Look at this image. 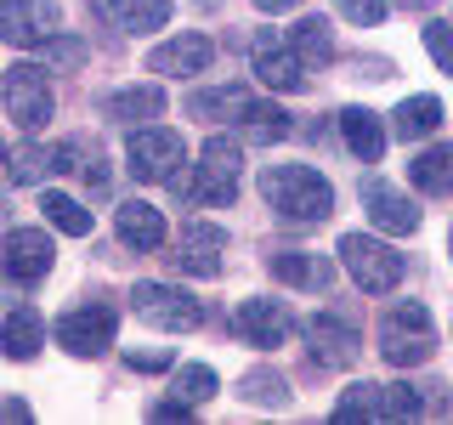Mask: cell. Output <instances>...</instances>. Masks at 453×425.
<instances>
[{
  "label": "cell",
  "instance_id": "cell-1",
  "mask_svg": "<svg viewBox=\"0 0 453 425\" xmlns=\"http://www.w3.org/2000/svg\"><path fill=\"white\" fill-rule=\"evenodd\" d=\"M261 198L283 221H329V210H334V188L311 165H266Z\"/></svg>",
  "mask_w": 453,
  "mask_h": 425
},
{
  "label": "cell",
  "instance_id": "cell-2",
  "mask_svg": "<svg viewBox=\"0 0 453 425\" xmlns=\"http://www.w3.org/2000/svg\"><path fill=\"white\" fill-rule=\"evenodd\" d=\"M238 170H244V148L226 136H210L204 153H198L193 176H170V188L193 205H233L238 198Z\"/></svg>",
  "mask_w": 453,
  "mask_h": 425
},
{
  "label": "cell",
  "instance_id": "cell-3",
  "mask_svg": "<svg viewBox=\"0 0 453 425\" xmlns=\"http://www.w3.org/2000/svg\"><path fill=\"white\" fill-rule=\"evenodd\" d=\"M436 346V329H431V312L419 301H396L386 306V318H380V358L391 368H414L431 358Z\"/></svg>",
  "mask_w": 453,
  "mask_h": 425
},
{
  "label": "cell",
  "instance_id": "cell-4",
  "mask_svg": "<svg viewBox=\"0 0 453 425\" xmlns=\"http://www.w3.org/2000/svg\"><path fill=\"white\" fill-rule=\"evenodd\" d=\"M340 261H346V273L357 278V290H368V295H391L396 283H403V273H408V261L391 244L363 238V233H346V238H340Z\"/></svg>",
  "mask_w": 453,
  "mask_h": 425
},
{
  "label": "cell",
  "instance_id": "cell-5",
  "mask_svg": "<svg viewBox=\"0 0 453 425\" xmlns=\"http://www.w3.org/2000/svg\"><path fill=\"white\" fill-rule=\"evenodd\" d=\"M131 312L142 323H153V329H165V335H188V329L204 323V306H198L188 290H170V283H136Z\"/></svg>",
  "mask_w": 453,
  "mask_h": 425
},
{
  "label": "cell",
  "instance_id": "cell-6",
  "mask_svg": "<svg viewBox=\"0 0 453 425\" xmlns=\"http://www.w3.org/2000/svg\"><path fill=\"white\" fill-rule=\"evenodd\" d=\"M125 159H131L136 182H170L176 165L188 159V148H181V136L165 131V125H142V131H131V142H125Z\"/></svg>",
  "mask_w": 453,
  "mask_h": 425
},
{
  "label": "cell",
  "instance_id": "cell-7",
  "mask_svg": "<svg viewBox=\"0 0 453 425\" xmlns=\"http://www.w3.org/2000/svg\"><path fill=\"white\" fill-rule=\"evenodd\" d=\"M6 120L18 131H40L51 120V85H46V68L35 63H12L6 68Z\"/></svg>",
  "mask_w": 453,
  "mask_h": 425
},
{
  "label": "cell",
  "instance_id": "cell-8",
  "mask_svg": "<svg viewBox=\"0 0 453 425\" xmlns=\"http://www.w3.org/2000/svg\"><path fill=\"white\" fill-rule=\"evenodd\" d=\"M57 346L74 352V358H96L113 346V312L108 306H74L57 318Z\"/></svg>",
  "mask_w": 453,
  "mask_h": 425
},
{
  "label": "cell",
  "instance_id": "cell-9",
  "mask_svg": "<svg viewBox=\"0 0 453 425\" xmlns=\"http://www.w3.org/2000/svg\"><path fill=\"white\" fill-rule=\"evenodd\" d=\"M221 255H226V233L210 221H188L176 238V255H170V267H181V273L193 278H221Z\"/></svg>",
  "mask_w": 453,
  "mask_h": 425
},
{
  "label": "cell",
  "instance_id": "cell-10",
  "mask_svg": "<svg viewBox=\"0 0 453 425\" xmlns=\"http://www.w3.org/2000/svg\"><path fill=\"white\" fill-rule=\"evenodd\" d=\"M306 340H311V358L323 368H351L363 358V335L351 329L346 318H334V312H318V318L306 323Z\"/></svg>",
  "mask_w": 453,
  "mask_h": 425
},
{
  "label": "cell",
  "instance_id": "cell-11",
  "mask_svg": "<svg viewBox=\"0 0 453 425\" xmlns=\"http://www.w3.org/2000/svg\"><path fill=\"white\" fill-rule=\"evenodd\" d=\"M306 57L289 51L283 40H273V28H266L261 40H255V80L266 85V91H301L306 85Z\"/></svg>",
  "mask_w": 453,
  "mask_h": 425
},
{
  "label": "cell",
  "instance_id": "cell-12",
  "mask_svg": "<svg viewBox=\"0 0 453 425\" xmlns=\"http://www.w3.org/2000/svg\"><path fill=\"white\" fill-rule=\"evenodd\" d=\"M0 35L12 46H46L57 35V6L51 0H6L0 6Z\"/></svg>",
  "mask_w": 453,
  "mask_h": 425
},
{
  "label": "cell",
  "instance_id": "cell-13",
  "mask_svg": "<svg viewBox=\"0 0 453 425\" xmlns=\"http://www.w3.org/2000/svg\"><path fill=\"white\" fill-rule=\"evenodd\" d=\"M51 238L40 227H12L6 233V278L12 283H40L51 273Z\"/></svg>",
  "mask_w": 453,
  "mask_h": 425
},
{
  "label": "cell",
  "instance_id": "cell-14",
  "mask_svg": "<svg viewBox=\"0 0 453 425\" xmlns=\"http://www.w3.org/2000/svg\"><path fill=\"white\" fill-rule=\"evenodd\" d=\"M363 210H368V221H374L380 233H414V227H419L414 198L396 193L391 182H380V176H368V182H363Z\"/></svg>",
  "mask_w": 453,
  "mask_h": 425
},
{
  "label": "cell",
  "instance_id": "cell-15",
  "mask_svg": "<svg viewBox=\"0 0 453 425\" xmlns=\"http://www.w3.org/2000/svg\"><path fill=\"white\" fill-rule=\"evenodd\" d=\"M289 329L295 323L278 301H238V312H233V335H244L250 346H283Z\"/></svg>",
  "mask_w": 453,
  "mask_h": 425
},
{
  "label": "cell",
  "instance_id": "cell-16",
  "mask_svg": "<svg viewBox=\"0 0 453 425\" xmlns=\"http://www.w3.org/2000/svg\"><path fill=\"white\" fill-rule=\"evenodd\" d=\"M266 273L278 283H289V290H329L334 283V267L311 250H273L266 255Z\"/></svg>",
  "mask_w": 453,
  "mask_h": 425
},
{
  "label": "cell",
  "instance_id": "cell-17",
  "mask_svg": "<svg viewBox=\"0 0 453 425\" xmlns=\"http://www.w3.org/2000/svg\"><path fill=\"white\" fill-rule=\"evenodd\" d=\"M210 63H216V46H210L204 35L165 40V46L148 57V68H153V74H170V80H181V74H204Z\"/></svg>",
  "mask_w": 453,
  "mask_h": 425
},
{
  "label": "cell",
  "instance_id": "cell-18",
  "mask_svg": "<svg viewBox=\"0 0 453 425\" xmlns=\"http://www.w3.org/2000/svg\"><path fill=\"white\" fill-rule=\"evenodd\" d=\"M340 136H346V148L363 165H380V153H386V125L368 108H340Z\"/></svg>",
  "mask_w": 453,
  "mask_h": 425
},
{
  "label": "cell",
  "instance_id": "cell-19",
  "mask_svg": "<svg viewBox=\"0 0 453 425\" xmlns=\"http://www.w3.org/2000/svg\"><path fill=\"white\" fill-rule=\"evenodd\" d=\"M113 227H119V238L131 250H159L165 244V216L153 205H142V198H131V205H119V216H113Z\"/></svg>",
  "mask_w": 453,
  "mask_h": 425
},
{
  "label": "cell",
  "instance_id": "cell-20",
  "mask_svg": "<svg viewBox=\"0 0 453 425\" xmlns=\"http://www.w3.org/2000/svg\"><path fill=\"white\" fill-rule=\"evenodd\" d=\"M408 182H414L419 193H453V142L442 148H425L414 165H408Z\"/></svg>",
  "mask_w": 453,
  "mask_h": 425
},
{
  "label": "cell",
  "instance_id": "cell-21",
  "mask_svg": "<svg viewBox=\"0 0 453 425\" xmlns=\"http://www.w3.org/2000/svg\"><path fill=\"white\" fill-rule=\"evenodd\" d=\"M0 346H6V358L28 363L40 346H46V329H40V318H35L28 306H12V312H6V340H0Z\"/></svg>",
  "mask_w": 453,
  "mask_h": 425
},
{
  "label": "cell",
  "instance_id": "cell-22",
  "mask_svg": "<svg viewBox=\"0 0 453 425\" xmlns=\"http://www.w3.org/2000/svg\"><path fill=\"white\" fill-rule=\"evenodd\" d=\"M159 113H165L159 85H125L108 97V120H159Z\"/></svg>",
  "mask_w": 453,
  "mask_h": 425
},
{
  "label": "cell",
  "instance_id": "cell-23",
  "mask_svg": "<svg viewBox=\"0 0 453 425\" xmlns=\"http://www.w3.org/2000/svg\"><path fill=\"white\" fill-rule=\"evenodd\" d=\"M108 12L119 18V28H131V35H153V28L170 23V0H108Z\"/></svg>",
  "mask_w": 453,
  "mask_h": 425
},
{
  "label": "cell",
  "instance_id": "cell-24",
  "mask_svg": "<svg viewBox=\"0 0 453 425\" xmlns=\"http://www.w3.org/2000/svg\"><path fill=\"white\" fill-rule=\"evenodd\" d=\"M436 125H442V103H436V97H408V103L396 108V136H403V142L431 136Z\"/></svg>",
  "mask_w": 453,
  "mask_h": 425
},
{
  "label": "cell",
  "instance_id": "cell-25",
  "mask_svg": "<svg viewBox=\"0 0 453 425\" xmlns=\"http://www.w3.org/2000/svg\"><path fill=\"white\" fill-rule=\"evenodd\" d=\"M238 125H244V136H250V142H283V136L295 131L289 113H283L278 103H250V113H244Z\"/></svg>",
  "mask_w": 453,
  "mask_h": 425
},
{
  "label": "cell",
  "instance_id": "cell-26",
  "mask_svg": "<svg viewBox=\"0 0 453 425\" xmlns=\"http://www.w3.org/2000/svg\"><path fill=\"white\" fill-rule=\"evenodd\" d=\"M188 108H193V120H244V113H250V97L226 85V91H198Z\"/></svg>",
  "mask_w": 453,
  "mask_h": 425
},
{
  "label": "cell",
  "instance_id": "cell-27",
  "mask_svg": "<svg viewBox=\"0 0 453 425\" xmlns=\"http://www.w3.org/2000/svg\"><path fill=\"white\" fill-rule=\"evenodd\" d=\"M40 210H46V221L57 227V233H68V238L91 233V210H80L68 193H46V198H40Z\"/></svg>",
  "mask_w": 453,
  "mask_h": 425
},
{
  "label": "cell",
  "instance_id": "cell-28",
  "mask_svg": "<svg viewBox=\"0 0 453 425\" xmlns=\"http://www.w3.org/2000/svg\"><path fill=\"white\" fill-rule=\"evenodd\" d=\"M289 46L301 51L306 63H329V57H334V40H329V23H323V18H301L289 28Z\"/></svg>",
  "mask_w": 453,
  "mask_h": 425
},
{
  "label": "cell",
  "instance_id": "cell-29",
  "mask_svg": "<svg viewBox=\"0 0 453 425\" xmlns=\"http://www.w3.org/2000/svg\"><path fill=\"white\" fill-rule=\"evenodd\" d=\"M170 391H176L181 403H210V397H216V368H204V363L176 368V386Z\"/></svg>",
  "mask_w": 453,
  "mask_h": 425
},
{
  "label": "cell",
  "instance_id": "cell-30",
  "mask_svg": "<svg viewBox=\"0 0 453 425\" xmlns=\"http://www.w3.org/2000/svg\"><path fill=\"white\" fill-rule=\"evenodd\" d=\"M250 397V403H261V408H283L289 403V391H283V380L278 375H266V368H255V375H244V386H238Z\"/></svg>",
  "mask_w": 453,
  "mask_h": 425
},
{
  "label": "cell",
  "instance_id": "cell-31",
  "mask_svg": "<svg viewBox=\"0 0 453 425\" xmlns=\"http://www.w3.org/2000/svg\"><path fill=\"white\" fill-rule=\"evenodd\" d=\"M46 170H57V159L46 148H12V182H18V188L23 182H40Z\"/></svg>",
  "mask_w": 453,
  "mask_h": 425
},
{
  "label": "cell",
  "instance_id": "cell-32",
  "mask_svg": "<svg viewBox=\"0 0 453 425\" xmlns=\"http://www.w3.org/2000/svg\"><path fill=\"white\" fill-rule=\"evenodd\" d=\"M425 51L436 57L442 74H453V23H425Z\"/></svg>",
  "mask_w": 453,
  "mask_h": 425
},
{
  "label": "cell",
  "instance_id": "cell-33",
  "mask_svg": "<svg viewBox=\"0 0 453 425\" xmlns=\"http://www.w3.org/2000/svg\"><path fill=\"white\" fill-rule=\"evenodd\" d=\"M334 6L346 23H380L386 18V0H334Z\"/></svg>",
  "mask_w": 453,
  "mask_h": 425
},
{
  "label": "cell",
  "instance_id": "cell-34",
  "mask_svg": "<svg viewBox=\"0 0 453 425\" xmlns=\"http://www.w3.org/2000/svg\"><path fill=\"white\" fill-rule=\"evenodd\" d=\"M125 363H131V368H142V375H159V368H170V363H176V358H170V352H125Z\"/></svg>",
  "mask_w": 453,
  "mask_h": 425
},
{
  "label": "cell",
  "instance_id": "cell-35",
  "mask_svg": "<svg viewBox=\"0 0 453 425\" xmlns=\"http://www.w3.org/2000/svg\"><path fill=\"white\" fill-rule=\"evenodd\" d=\"M198 403H181V397H170V403H153V420H193Z\"/></svg>",
  "mask_w": 453,
  "mask_h": 425
},
{
  "label": "cell",
  "instance_id": "cell-36",
  "mask_svg": "<svg viewBox=\"0 0 453 425\" xmlns=\"http://www.w3.org/2000/svg\"><path fill=\"white\" fill-rule=\"evenodd\" d=\"M51 57H57V63H80V57H85V46H80V40H57V46H51Z\"/></svg>",
  "mask_w": 453,
  "mask_h": 425
},
{
  "label": "cell",
  "instance_id": "cell-37",
  "mask_svg": "<svg viewBox=\"0 0 453 425\" xmlns=\"http://www.w3.org/2000/svg\"><path fill=\"white\" fill-rule=\"evenodd\" d=\"M261 12H289V6H301V0H255Z\"/></svg>",
  "mask_w": 453,
  "mask_h": 425
},
{
  "label": "cell",
  "instance_id": "cell-38",
  "mask_svg": "<svg viewBox=\"0 0 453 425\" xmlns=\"http://www.w3.org/2000/svg\"><path fill=\"white\" fill-rule=\"evenodd\" d=\"M403 6H425V0H403Z\"/></svg>",
  "mask_w": 453,
  "mask_h": 425
},
{
  "label": "cell",
  "instance_id": "cell-39",
  "mask_svg": "<svg viewBox=\"0 0 453 425\" xmlns=\"http://www.w3.org/2000/svg\"><path fill=\"white\" fill-rule=\"evenodd\" d=\"M448 255H453V233H448Z\"/></svg>",
  "mask_w": 453,
  "mask_h": 425
}]
</instances>
